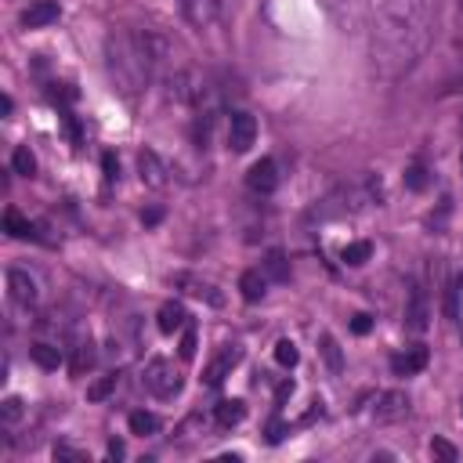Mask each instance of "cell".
Here are the masks:
<instances>
[{"mask_svg":"<svg viewBox=\"0 0 463 463\" xmlns=\"http://www.w3.org/2000/svg\"><path fill=\"white\" fill-rule=\"evenodd\" d=\"M431 44V0H384L373 36L369 58L380 80H398L409 73Z\"/></svg>","mask_w":463,"mask_h":463,"instance_id":"1","label":"cell"},{"mask_svg":"<svg viewBox=\"0 0 463 463\" xmlns=\"http://www.w3.org/2000/svg\"><path fill=\"white\" fill-rule=\"evenodd\" d=\"M384 199V189L377 178H359V181H344L337 185L333 192H326L312 210H308V221H337V217H355L369 206H380Z\"/></svg>","mask_w":463,"mask_h":463,"instance_id":"2","label":"cell"},{"mask_svg":"<svg viewBox=\"0 0 463 463\" xmlns=\"http://www.w3.org/2000/svg\"><path fill=\"white\" fill-rule=\"evenodd\" d=\"M109 73L120 84L124 94H134L138 87H145V80L152 76V66L145 58V47L138 40V33H124L109 40Z\"/></svg>","mask_w":463,"mask_h":463,"instance_id":"3","label":"cell"},{"mask_svg":"<svg viewBox=\"0 0 463 463\" xmlns=\"http://www.w3.org/2000/svg\"><path fill=\"white\" fill-rule=\"evenodd\" d=\"M181 373L174 369V362H166V359H152L149 366H145V387L156 394V398H174L181 391Z\"/></svg>","mask_w":463,"mask_h":463,"instance_id":"4","label":"cell"},{"mask_svg":"<svg viewBox=\"0 0 463 463\" xmlns=\"http://www.w3.org/2000/svg\"><path fill=\"white\" fill-rule=\"evenodd\" d=\"M257 141V120L250 112H231L228 120V149L231 152H250Z\"/></svg>","mask_w":463,"mask_h":463,"instance_id":"5","label":"cell"},{"mask_svg":"<svg viewBox=\"0 0 463 463\" xmlns=\"http://www.w3.org/2000/svg\"><path fill=\"white\" fill-rule=\"evenodd\" d=\"M405 413H409V398H405V391H384V394H377L373 409H369V417L377 424H394Z\"/></svg>","mask_w":463,"mask_h":463,"instance_id":"6","label":"cell"},{"mask_svg":"<svg viewBox=\"0 0 463 463\" xmlns=\"http://www.w3.org/2000/svg\"><path fill=\"white\" fill-rule=\"evenodd\" d=\"M405 326L413 333H424L431 326V301H427V289L413 286L409 289V301H405Z\"/></svg>","mask_w":463,"mask_h":463,"instance_id":"7","label":"cell"},{"mask_svg":"<svg viewBox=\"0 0 463 463\" xmlns=\"http://www.w3.org/2000/svg\"><path fill=\"white\" fill-rule=\"evenodd\" d=\"M247 185H250V192H257V196H268V192H275L279 189V166H275V159H257L250 170H247Z\"/></svg>","mask_w":463,"mask_h":463,"instance_id":"8","label":"cell"},{"mask_svg":"<svg viewBox=\"0 0 463 463\" xmlns=\"http://www.w3.org/2000/svg\"><path fill=\"white\" fill-rule=\"evenodd\" d=\"M174 286H178V289H185L189 297H199V301L214 304V308H221V304H224V294H221V289H217L214 282H203V279H196V275H189V272L174 275Z\"/></svg>","mask_w":463,"mask_h":463,"instance_id":"9","label":"cell"},{"mask_svg":"<svg viewBox=\"0 0 463 463\" xmlns=\"http://www.w3.org/2000/svg\"><path fill=\"white\" fill-rule=\"evenodd\" d=\"M239 359H243V352H239L236 344H228V347H221V355H217V359H214V362L206 366V373H203V377H206V384H210V387L224 384V377H228L231 369L239 366Z\"/></svg>","mask_w":463,"mask_h":463,"instance_id":"10","label":"cell"},{"mask_svg":"<svg viewBox=\"0 0 463 463\" xmlns=\"http://www.w3.org/2000/svg\"><path fill=\"white\" fill-rule=\"evenodd\" d=\"M138 170H141V181L149 189H163L166 185V163L152 152V149H141L138 152Z\"/></svg>","mask_w":463,"mask_h":463,"instance_id":"11","label":"cell"},{"mask_svg":"<svg viewBox=\"0 0 463 463\" xmlns=\"http://www.w3.org/2000/svg\"><path fill=\"white\" fill-rule=\"evenodd\" d=\"M58 15H62V8H58L54 0H36L33 8L22 11V26H26V29H44V26L58 22Z\"/></svg>","mask_w":463,"mask_h":463,"instance_id":"12","label":"cell"},{"mask_svg":"<svg viewBox=\"0 0 463 463\" xmlns=\"http://www.w3.org/2000/svg\"><path fill=\"white\" fill-rule=\"evenodd\" d=\"M8 289L19 304H36V282L22 268H8Z\"/></svg>","mask_w":463,"mask_h":463,"instance_id":"13","label":"cell"},{"mask_svg":"<svg viewBox=\"0 0 463 463\" xmlns=\"http://www.w3.org/2000/svg\"><path fill=\"white\" fill-rule=\"evenodd\" d=\"M427 366V347H409V352H398L394 359H391V369L398 373V377H413V373H420Z\"/></svg>","mask_w":463,"mask_h":463,"instance_id":"14","label":"cell"},{"mask_svg":"<svg viewBox=\"0 0 463 463\" xmlns=\"http://www.w3.org/2000/svg\"><path fill=\"white\" fill-rule=\"evenodd\" d=\"M156 322H159V329H163V333H174V329H181V326L189 322V312H185V304H181V301H166V304L159 308Z\"/></svg>","mask_w":463,"mask_h":463,"instance_id":"15","label":"cell"},{"mask_svg":"<svg viewBox=\"0 0 463 463\" xmlns=\"http://www.w3.org/2000/svg\"><path fill=\"white\" fill-rule=\"evenodd\" d=\"M4 231H8L11 239H33V236H36L33 221H29V217H22L15 206H8V210H4Z\"/></svg>","mask_w":463,"mask_h":463,"instance_id":"16","label":"cell"},{"mask_svg":"<svg viewBox=\"0 0 463 463\" xmlns=\"http://www.w3.org/2000/svg\"><path fill=\"white\" fill-rule=\"evenodd\" d=\"M264 286H268V279H264L261 272H243V275H239V294H243V301H250V304H257V301L264 297Z\"/></svg>","mask_w":463,"mask_h":463,"instance_id":"17","label":"cell"},{"mask_svg":"<svg viewBox=\"0 0 463 463\" xmlns=\"http://www.w3.org/2000/svg\"><path fill=\"white\" fill-rule=\"evenodd\" d=\"M243 417H247V405L239 398H224L217 405V424L221 427H236V424H243Z\"/></svg>","mask_w":463,"mask_h":463,"instance_id":"18","label":"cell"},{"mask_svg":"<svg viewBox=\"0 0 463 463\" xmlns=\"http://www.w3.org/2000/svg\"><path fill=\"white\" fill-rule=\"evenodd\" d=\"M264 272H268L272 282H289V261H286V254H282V250H268Z\"/></svg>","mask_w":463,"mask_h":463,"instance_id":"19","label":"cell"},{"mask_svg":"<svg viewBox=\"0 0 463 463\" xmlns=\"http://www.w3.org/2000/svg\"><path fill=\"white\" fill-rule=\"evenodd\" d=\"M29 355H33V362H36L40 369H58V366H62V352H58V347H51V344H33Z\"/></svg>","mask_w":463,"mask_h":463,"instance_id":"20","label":"cell"},{"mask_svg":"<svg viewBox=\"0 0 463 463\" xmlns=\"http://www.w3.org/2000/svg\"><path fill=\"white\" fill-rule=\"evenodd\" d=\"M369 257H373V243H366V239H359V243H347V247L340 250V261H344V264H352V268L366 264Z\"/></svg>","mask_w":463,"mask_h":463,"instance_id":"21","label":"cell"},{"mask_svg":"<svg viewBox=\"0 0 463 463\" xmlns=\"http://www.w3.org/2000/svg\"><path fill=\"white\" fill-rule=\"evenodd\" d=\"M11 166H15V174H22V178H33V174H36V156L26 145H19L15 156H11Z\"/></svg>","mask_w":463,"mask_h":463,"instance_id":"22","label":"cell"},{"mask_svg":"<svg viewBox=\"0 0 463 463\" xmlns=\"http://www.w3.org/2000/svg\"><path fill=\"white\" fill-rule=\"evenodd\" d=\"M322 359H326V366L333 369V373H340L344 369V355H340V347H337V340L329 337V333H322Z\"/></svg>","mask_w":463,"mask_h":463,"instance_id":"23","label":"cell"},{"mask_svg":"<svg viewBox=\"0 0 463 463\" xmlns=\"http://www.w3.org/2000/svg\"><path fill=\"white\" fill-rule=\"evenodd\" d=\"M131 431H134V434H156V431H159V417L138 409V413H131Z\"/></svg>","mask_w":463,"mask_h":463,"instance_id":"24","label":"cell"},{"mask_svg":"<svg viewBox=\"0 0 463 463\" xmlns=\"http://www.w3.org/2000/svg\"><path fill=\"white\" fill-rule=\"evenodd\" d=\"M297 359H301V352H297V344H294V340H279V344H275V362H279V366L294 369Z\"/></svg>","mask_w":463,"mask_h":463,"instance_id":"25","label":"cell"},{"mask_svg":"<svg viewBox=\"0 0 463 463\" xmlns=\"http://www.w3.org/2000/svg\"><path fill=\"white\" fill-rule=\"evenodd\" d=\"M405 189H413V192H424L427 189V170L420 166V163H413V166H405Z\"/></svg>","mask_w":463,"mask_h":463,"instance_id":"26","label":"cell"},{"mask_svg":"<svg viewBox=\"0 0 463 463\" xmlns=\"http://www.w3.org/2000/svg\"><path fill=\"white\" fill-rule=\"evenodd\" d=\"M116 380H120V377H116V373L101 377L98 384H91V387H87V398H91V402H101V398H109V394L116 391Z\"/></svg>","mask_w":463,"mask_h":463,"instance_id":"27","label":"cell"},{"mask_svg":"<svg viewBox=\"0 0 463 463\" xmlns=\"http://www.w3.org/2000/svg\"><path fill=\"white\" fill-rule=\"evenodd\" d=\"M322 8L333 15V19H347V15H352V8H355V0H322Z\"/></svg>","mask_w":463,"mask_h":463,"instance_id":"28","label":"cell"},{"mask_svg":"<svg viewBox=\"0 0 463 463\" xmlns=\"http://www.w3.org/2000/svg\"><path fill=\"white\" fill-rule=\"evenodd\" d=\"M431 456H438V459L452 463V459H456V445H452V442H445V438H434V442H431Z\"/></svg>","mask_w":463,"mask_h":463,"instance_id":"29","label":"cell"},{"mask_svg":"<svg viewBox=\"0 0 463 463\" xmlns=\"http://www.w3.org/2000/svg\"><path fill=\"white\" fill-rule=\"evenodd\" d=\"M445 315L449 319H459V282H452L445 289Z\"/></svg>","mask_w":463,"mask_h":463,"instance_id":"30","label":"cell"},{"mask_svg":"<svg viewBox=\"0 0 463 463\" xmlns=\"http://www.w3.org/2000/svg\"><path fill=\"white\" fill-rule=\"evenodd\" d=\"M178 352H181V359H185V362H192V359H196V329H192V326L185 329V337H181V347H178Z\"/></svg>","mask_w":463,"mask_h":463,"instance_id":"31","label":"cell"},{"mask_svg":"<svg viewBox=\"0 0 463 463\" xmlns=\"http://www.w3.org/2000/svg\"><path fill=\"white\" fill-rule=\"evenodd\" d=\"M54 459H73V463H84L87 456H84L80 449H73V445H66V442H58V445H54Z\"/></svg>","mask_w":463,"mask_h":463,"instance_id":"32","label":"cell"},{"mask_svg":"<svg viewBox=\"0 0 463 463\" xmlns=\"http://www.w3.org/2000/svg\"><path fill=\"white\" fill-rule=\"evenodd\" d=\"M101 170H105V181H116V178H120V163H116L112 152L101 156Z\"/></svg>","mask_w":463,"mask_h":463,"instance_id":"33","label":"cell"},{"mask_svg":"<svg viewBox=\"0 0 463 463\" xmlns=\"http://www.w3.org/2000/svg\"><path fill=\"white\" fill-rule=\"evenodd\" d=\"M373 329V315H366V312H359L355 319H352V333H359V337H366Z\"/></svg>","mask_w":463,"mask_h":463,"instance_id":"34","label":"cell"},{"mask_svg":"<svg viewBox=\"0 0 463 463\" xmlns=\"http://www.w3.org/2000/svg\"><path fill=\"white\" fill-rule=\"evenodd\" d=\"M0 413H4V420H8V424H15V420L22 417V402H19V398H8V402H4V409H0Z\"/></svg>","mask_w":463,"mask_h":463,"instance_id":"35","label":"cell"},{"mask_svg":"<svg viewBox=\"0 0 463 463\" xmlns=\"http://www.w3.org/2000/svg\"><path fill=\"white\" fill-rule=\"evenodd\" d=\"M87 366H91V352H87V347H80V352H76V359H73V366H69V369H73V377H80V373H84Z\"/></svg>","mask_w":463,"mask_h":463,"instance_id":"36","label":"cell"},{"mask_svg":"<svg viewBox=\"0 0 463 463\" xmlns=\"http://www.w3.org/2000/svg\"><path fill=\"white\" fill-rule=\"evenodd\" d=\"M286 431H289V427H286L282 420H272V424H268V442H272V445H279V442L286 438Z\"/></svg>","mask_w":463,"mask_h":463,"instance_id":"37","label":"cell"},{"mask_svg":"<svg viewBox=\"0 0 463 463\" xmlns=\"http://www.w3.org/2000/svg\"><path fill=\"white\" fill-rule=\"evenodd\" d=\"M109 456H112V459H120V456H124V442H120V438H112V442H109Z\"/></svg>","mask_w":463,"mask_h":463,"instance_id":"38","label":"cell"},{"mask_svg":"<svg viewBox=\"0 0 463 463\" xmlns=\"http://www.w3.org/2000/svg\"><path fill=\"white\" fill-rule=\"evenodd\" d=\"M159 217H163V210H145V214H141L145 224H159Z\"/></svg>","mask_w":463,"mask_h":463,"instance_id":"39","label":"cell"},{"mask_svg":"<svg viewBox=\"0 0 463 463\" xmlns=\"http://www.w3.org/2000/svg\"><path fill=\"white\" fill-rule=\"evenodd\" d=\"M459 15H463V0H459Z\"/></svg>","mask_w":463,"mask_h":463,"instance_id":"40","label":"cell"},{"mask_svg":"<svg viewBox=\"0 0 463 463\" xmlns=\"http://www.w3.org/2000/svg\"><path fill=\"white\" fill-rule=\"evenodd\" d=\"M459 170H463V156H459Z\"/></svg>","mask_w":463,"mask_h":463,"instance_id":"41","label":"cell"}]
</instances>
